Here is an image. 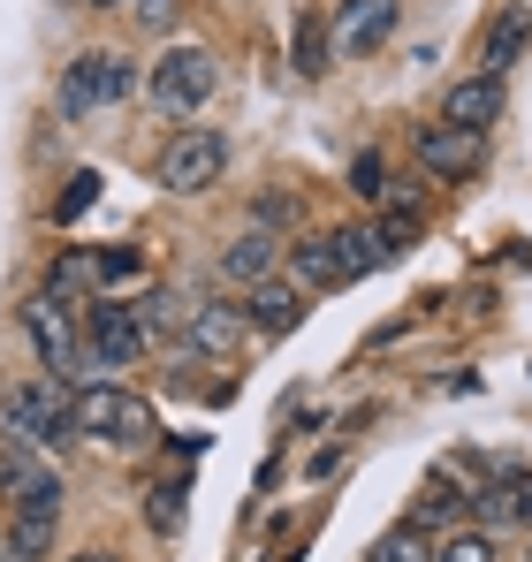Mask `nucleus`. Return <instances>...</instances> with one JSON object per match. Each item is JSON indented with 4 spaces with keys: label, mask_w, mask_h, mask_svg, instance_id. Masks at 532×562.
Wrapping results in <instances>:
<instances>
[{
    "label": "nucleus",
    "mask_w": 532,
    "mask_h": 562,
    "mask_svg": "<svg viewBox=\"0 0 532 562\" xmlns=\"http://www.w3.org/2000/svg\"><path fill=\"white\" fill-rule=\"evenodd\" d=\"M328 46H335V31H328L320 15H297V31H289V69L312 85V77L328 69Z\"/></svg>",
    "instance_id": "17"
},
{
    "label": "nucleus",
    "mask_w": 532,
    "mask_h": 562,
    "mask_svg": "<svg viewBox=\"0 0 532 562\" xmlns=\"http://www.w3.org/2000/svg\"><path fill=\"white\" fill-rule=\"evenodd\" d=\"M198 449H206L198 434H176V441H168V457H176V464H198Z\"/></svg>",
    "instance_id": "32"
},
{
    "label": "nucleus",
    "mask_w": 532,
    "mask_h": 562,
    "mask_svg": "<svg viewBox=\"0 0 532 562\" xmlns=\"http://www.w3.org/2000/svg\"><path fill=\"white\" fill-rule=\"evenodd\" d=\"M91 274H99V289H137L145 281V259L114 244V251H91Z\"/></svg>",
    "instance_id": "22"
},
{
    "label": "nucleus",
    "mask_w": 532,
    "mask_h": 562,
    "mask_svg": "<svg viewBox=\"0 0 532 562\" xmlns=\"http://www.w3.org/2000/svg\"><path fill=\"white\" fill-rule=\"evenodd\" d=\"M244 319H259V335H289V327L304 319V296H297L289 281H259L252 304H244Z\"/></svg>",
    "instance_id": "13"
},
{
    "label": "nucleus",
    "mask_w": 532,
    "mask_h": 562,
    "mask_svg": "<svg viewBox=\"0 0 532 562\" xmlns=\"http://www.w3.org/2000/svg\"><path fill=\"white\" fill-rule=\"evenodd\" d=\"M335 259H343V281H357L373 267H388V244H380V228L351 221V228H335Z\"/></svg>",
    "instance_id": "16"
},
{
    "label": "nucleus",
    "mask_w": 532,
    "mask_h": 562,
    "mask_svg": "<svg viewBox=\"0 0 532 562\" xmlns=\"http://www.w3.org/2000/svg\"><path fill=\"white\" fill-rule=\"evenodd\" d=\"M456 509H464V502H456V479H426V494L411 502V525L426 532V525H448Z\"/></svg>",
    "instance_id": "23"
},
{
    "label": "nucleus",
    "mask_w": 532,
    "mask_h": 562,
    "mask_svg": "<svg viewBox=\"0 0 532 562\" xmlns=\"http://www.w3.org/2000/svg\"><path fill=\"white\" fill-rule=\"evenodd\" d=\"M145 335H153V327H145L130 304H99L85 319V350L99 366H137V358H145Z\"/></svg>",
    "instance_id": "5"
},
{
    "label": "nucleus",
    "mask_w": 532,
    "mask_h": 562,
    "mask_svg": "<svg viewBox=\"0 0 532 562\" xmlns=\"http://www.w3.org/2000/svg\"><path fill=\"white\" fill-rule=\"evenodd\" d=\"M130 23L137 31H176V0H130Z\"/></svg>",
    "instance_id": "28"
},
{
    "label": "nucleus",
    "mask_w": 532,
    "mask_h": 562,
    "mask_svg": "<svg viewBox=\"0 0 532 562\" xmlns=\"http://www.w3.org/2000/svg\"><path fill=\"white\" fill-rule=\"evenodd\" d=\"M479 517L502 532V525H518V494H510V479H495V486H479Z\"/></svg>",
    "instance_id": "25"
},
{
    "label": "nucleus",
    "mask_w": 532,
    "mask_h": 562,
    "mask_svg": "<svg viewBox=\"0 0 532 562\" xmlns=\"http://www.w3.org/2000/svg\"><path fill=\"white\" fill-rule=\"evenodd\" d=\"M182 335H190V350H198V358H229V350L244 342V304H221V296H213V304H198V312H190V327H182Z\"/></svg>",
    "instance_id": "11"
},
{
    "label": "nucleus",
    "mask_w": 532,
    "mask_h": 562,
    "mask_svg": "<svg viewBox=\"0 0 532 562\" xmlns=\"http://www.w3.org/2000/svg\"><path fill=\"white\" fill-rule=\"evenodd\" d=\"M130 92H137V69L122 54H77L62 77V114H91V106H114Z\"/></svg>",
    "instance_id": "4"
},
{
    "label": "nucleus",
    "mask_w": 532,
    "mask_h": 562,
    "mask_svg": "<svg viewBox=\"0 0 532 562\" xmlns=\"http://www.w3.org/2000/svg\"><path fill=\"white\" fill-rule=\"evenodd\" d=\"M221 274L244 281V289H259V281H274V236L266 228H252V236H236L229 251H221Z\"/></svg>",
    "instance_id": "14"
},
{
    "label": "nucleus",
    "mask_w": 532,
    "mask_h": 562,
    "mask_svg": "<svg viewBox=\"0 0 532 562\" xmlns=\"http://www.w3.org/2000/svg\"><path fill=\"white\" fill-rule=\"evenodd\" d=\"M510 494H518V525H532V471H510Z\"/></svg>",
    "instance_id": "31"
},
{
    "label": "nucleus",
    "mask_w": 532,
    "mask_h": 562,
    "mask_svg": "<svg viewBox=\"0 0 532 562\" xmlns=\"http://www.w3.org/2000/svg\"><path fill=\"white\" fill-rule=\"evenodd\" d=\"M145 525H153L160 540H176V532H182V479H160V486L145 494Z\"/></svg>",
    "instance_id": "20"
},
{
    "label": "nucleus",
    "mask_w": 532,
    "mask_h": 562,
    "mask_svg": "<svg viewBox=\"0 0 532 562\" xmlns=\"http://www.w3.org/2000/svg\"><path fill=\"white\" fill-rule=\"evenodd\" d=\"M419 160H426L434 176H448V183H464V176H479V137H472V130H456V122L419 130Z\"/></svg>",
    "instance_id": "9"
},
{
    "label": "nucleus",
    "mask_w": 532,
    "mask_h": 562,
    "mask_svg": "<svg viewBox=\"0 0 532 562\" xmlns=\"http://www.w3.org/2000/svg\"><path fill=\"white\" fill-rule=\"evenodd\" d=\"M351 190L357 198H388V160H380V153H357L351 160Z\"/></svg>",
    "instance_id": "26"
},
{
    "label": "nucleus",
    "mask_w": 532,
    "mask_h": 562,
    "mask_svg": "<svg viewBox=\"0 0 532 562\" xmlns=\"http://www.w3.org/2000/svg\"><path fill=\"white\" fill-rule=\"evenodd\" d=\"M388 38H396V0H351L335 15V54H351V61L380 54Z\"/></svg>",
    "instance_id": "8"
},
{
    "label": "nucleus",
    "mask_w": 532,
    "mask_h": 562,
    "mask_svg": "<svg viewBox=\"0 0 532 562\" xmlns=\"http://www.w3.org/2000/svg\"><path fill=\"white\" fill-rule=\"evenodd\" d=\"M495 114H502V77H464V85H448L442 99V122H456V130H495Z\"/></svg>",
    "instance_id": "10"
},
{
    "label": "nucleus",
    "mask_w": 532,
    "mask_h": 562,
    "mask_svg": "<svg viewBox=\"0 0 532 562\" xmlns=\"http://www.w3.org/2000/svg\"><path fill=\"white\" fill-rule=\"evenodd\" d=\"M122 411H130V395H122L114 380L77 387V434H85V441H122Z\"/></svg>",
    "instance_id": "12"
},
{
    "label": "nucleus",
    "mask_w": 532,
    "mask_h": 562,
    "mask_svg": "<svg viewBox=\"0 0 532 562\" xmlns=\"http://www.w3.org/2000/svg\"><path fill=\"white\" fill-rule=\"evenodd\" d=\"M69 562H114V555H107V548H91V555H69Z\"/></svg>",
    "instance_id": "33"
},
{
    "label": "nucleus",
    "mask_w": 532,
    "mask_h": 562,
    "mask_svg": "<svg viewBox=\"0 0 532 562\" xmlns=\"http://www.w3.org/2000/svg\"><path fill=\"white\" fill-rule=\"evenodd\" d=\"M145 441H160V426H153V403L130 395V411H122V449H145Z\"/></svg>",
    "instance_id": "24"
},
{
    "label": "nucleus",
    "mask_w": 532,
    "mask_h": 562,
    "mask_svg": "<svg viewBox=\"0 0 532 562\" xmlns=\"http://www.w3.org/2000/svg\"><path fill=\"white\" fill-rule=\"evenodd\" d=\"M289 213H297V198H289V190H274V198H259V221H252V228H281Z\"/></svg>",
    "instance_id": "30"
},
{
    "label": "nucleus",
    "mask_w": 532,
    "mask_h": 562,
    "mask_svg": "<svg viewBox=\"0 0 532 562\" xmlns=\"http://www.w3.org/2000/svg\"><path fill=\"white\" fill-rule=\"evenodd\" d=\"M525 8H502V23H495V31H487V77H502V69H510V61H518V54H525Z\"/></svg>",
    "instance_id": "19"
},
{
    "label": "nucleus",
    "mask_w": 532,
    "mask_h": 562,
    "mask_svg": "<svg viewBox=\"0 0 532 562\" xmlns=\"http://www.w3.org/2000/svg\"><path fill=\"white\" fill-rule=\"evenodd\" d=\"M91 8H130V0H91Z\"/></svg>",
    "instance_id": "34"
},
{
    "label": "nucleus",
    "mask_w": 532,
    "mask_h": 562,
    "mask_svg": "<svg viewBox=\"0 0 532 562\" xmlns=\"http://www.w3.org/2000/svg\"><path fill=\"white\" fill-rule=\"evenodd\" d=\"M54 517H62V509H15V525H8V555L38 562L46 548H54Z\"/></svg>",
    "instance_id": "18"
},
{
    "label": "nucleus",
    "mask_w": 532,
    "mask_h": 562,
    "mask_svg": "<svg viewBox=\"0 0 532 562\" xmlns=\"http://www.w3.org/2000/svg\"><path fill=\"white\" fill-rule=\"evenodd\" d=\"M0 486H8V509H62V471L38 449H8L0 457Z\"/></svg>",
    "instance_id": "7"
},
{
    "label": "nucleus",
    "mask_w": 532,
    "mask_h": 562,
    "mask_svg": "<svg viewBox=\"0 0 532 562\" xmlns=\"http://www.w3.org/2000/svg\"><path fill=\"white\" fill-rule=\"evenodd\" d=\"M91 198H99V176H77V183L62 190V205H54V213H62V221H77V213H85Z\"/></svg>",
    "instance_id": "29"
},
{
    "label": "nucleus",
    "mask_w": 532,
    "mask_h": 562,
    "mask_svg": "<svg viewBox=\"0 0 532 562\" xmlns=\"http://www.w3.org/2000/svg\"><path fill=\"white\" fill-rule=\"evenodd\" d=\"M213 85H221V69H213L206 46H168V61L153 69V106L176 114V122H190V114L213 99Z\"/></svg>",
    "instance_id": "3"
},
{
    "label": "nucleus",
    "mask_w": 532,
    "mask_h": 562,
    "mask_svg": "<svg viewBox=\"0 0 532 562\" xmlns=\"http://www.w3.org/2000/svg\"><path fill=\"white\" fill-rule=\"evenodd\" d=\"M289 267L304 289H343V259H335V236H297L289 244Z\"/></svg>",
    "instance_id": "15"
},
{
    "label": "nucleus",
    "mask_w": 532,
    "mask_h": 562,
    "mask_svg": "<svg viewBox=\"0 0 532 562\" xmlns=\"http://www.w3.org/2000/svg\"><path fill=\"white\" fill-rule=\"evenodd\" d=\"M8 441H15V449H69V441H85V434H77V395H69L62 380L15 387V395H8Z\"/></svg>",
    "instance_id": "1"
},
{
    "label": "nucleus",
    "mask_w": 532,
    "mask_h": 562,
    "mask_svg": "<svg viewBox=\"0 0 532 562\" xmlns=\"http://www.w3.org/2000/svg\"><path fill=\"white\" fill-rule=\"evenodd\" d=\"M23 335L38 342V358H46V373H54V380L85 358V342H77L69 312H62V296H31V304H23Z\"/></svg>",
    "instance_id": "6"
},
{
    "label": "nucleus",
    "mask_w": 532,
    "mask_h": 562,
    "mask_svg": "<svg viewBox=\"0 0 532 562\" xmlns=\"http://www.w3.org/2000/svg\"><path fill=\"white\" fill-rule=\"evenodd\" d=\"M434 562H495V540H487V532H456Z\"/></svg>",
    "instance_id": "27"
},
{
    "label": "nucleus",
    "mask_w": 532,
    "mask_h": 562,
    "mask_svg": "<svg viewBox=\"0 0 532 562\" xmlns=\"http://www.w3.org/2000/svg\"><path fill=\"white\" fill-rule=\"evenodd\" d=\"M365 562H434V548H426V532L419 525H396V532H380L373 540V555Z\"/></svg>",
    "instance_id": "21"
},
{
    "label": "nucleus",
    "mask_w": 532,
    "mask_h": 562,
    "mask_svg": "<svg viewBox=\"0 0 532 562\" xmlns=\"http://www.w3.org/2000/svg\"><path fill=\"white\" fill-rule=\"evenodd\" d=\"M153 176H160V190H168V198H198V190H213L221 176H229V137L190 122L182 137H168V145H160V168H153Z\"/></svg>",
    "instance_id": "2"
}]
</instances>
